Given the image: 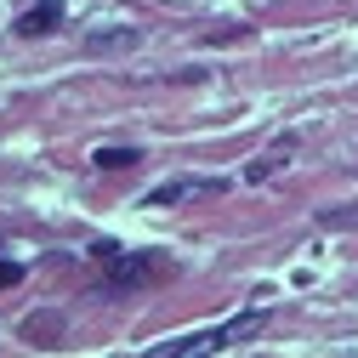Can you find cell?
Returning a JSON list of instances; mask_svg holds the SVG:
<instances>
[{
	"instance_id": "obj_4",
	"label": "cell",
	"mask_w": 358,
	"mask_h": 358,
	"mask_svg": "<svg viewBox=\"0 0 358 358\" xmlns=\"http://www.w3.org/2000/svg\"><path fill=\"white\" fill-rule=\"evenodd\" d=\"M63 23V0H34V6L17 17V34H29V40H40V34H52Z\"/></svg>"
},
{
	"instance_id": "obj_2",
	"label": "cell",
	"mask_w": 358,
	"mask_h": 358,
	"mask_svg": "<svg viewBox=\"0 0 358 358\" xmlns=\"http://www.w3.org/2000/svg\"><path fill=\"white\" fill-rule=\"evenodd\" d=\"M228 347V330H188V336H171L159 347H148V358H199V352H222Z\"/></svg>"
},
{
	"instance_id": "obj_3",
	"label": "cell",
	"mask_w": 358,
	"mask_h": 358,
	"mask_svg": "<svg viewBox=\"0 0 358 358\" xmlns=\"http://www.w3.org/2000/svg\"><path fill=\"white\" fill-rule=\"evenodd\" d=\"M92 256L108 262V285H143V279H154V262L148 256H125L120 245H92Z\"/></svg>"
},
{
	"instance_id": "obj_7",
	"label": "cell",
	"mask_w": 358,
	"mask_h": 358,
	"mask_svg": "<svg viewBox=\"0 0 358 358\" xmlns=\"http://www.w3.org/2000/svg\"><path fill=\"white\" fill-rule=\"evenodd\" d=\"M92 165H97V171H131V165H143V148H131V143H120V148H97Z\"/></svg>"
},
{
	"instance_id": "obj_1",
	"label": "cell",
	"mask_w": 358,
	"mask_h": 358,
	"mask_svg": "<svg viewBox=\"0 0 358 358\" xmlns=\"http://www.w3.org/2000/svg\"><path fill=\"white\" fill-rule=\"evenodd\" d=\"M228 182L222 176H165L143 194V205H188V199H205V194H222Z\"/></svg>"
},
{
	"instance_id": "obj_6",
	"label": "cell",
	"mask_w": 358,
	"mask_h": 358,
	"mask_svg": "<svg viewBox=\"0 0 358 358\" xmlns=\"http://www.w3.org/2000/svg\"><path fill=\"white\" fill-rule=\"evenodd\" d=\"M137 29H92V34H85V52H131V46H137Z\"/></svg>"
},
{
	"instance_id": "obj_8",
	"label": "cell",
	"mask_w": 358,
	"mask_h": 358,
	"mask_svg": "<svg viewBox=\"0 0 358 358\" xmlns=\"http://www.w3.org/2000/svg\"><path fill=\"white\" fill-rule=\"evenodd\" d=\"M6 285H23V267L17 262H0V290H6Z\"/></svg>"
},
{
	"instance_id": "obj_5",
	"label": "cell",
	"mask_w": 358,
	"mask_h": 358,
	"mask_svg": "<svg viewBox=\"0 0 358 358\" xmlns=\"http://www.w3.org/2000/svg\"><path fill=\"white\" fill-rule=\"evenodd\" d=\"M290 148H296V131H290V137H279L262 159H250V165H245V182H267V176H279V171L290 165Z\"/></svg>"
}]
</instances>
